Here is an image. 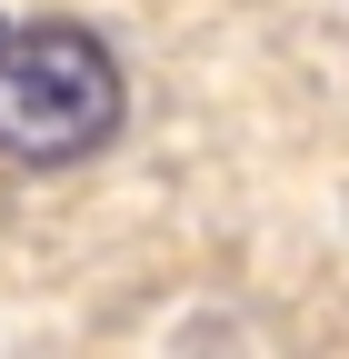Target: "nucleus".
<instances>
[{"label":"nucleus","instance_id":"obj_1","mask_svg":"<svg viewBox=\"0 0 349 359\" xmlns=\"http://www.w3.org/2000/svg\"><path fill=\"white\" fill-rule=\"evenodd\" d=\"M120 110H130V80L90 20H0V160L70 170L110 150Z\"/></svg>","mask_w":349,"mask_h":359}]
</instances>
